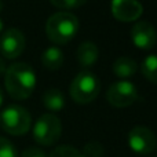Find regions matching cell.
Masks as SVG:
<instances>
[{"label": "cell", "instance_id": "6da1fadb", "mask_svg": "<svg viewBox=\"0 0 157 157\" xmlns=\"http://www.w3.org/2000/svg\"><path fill=\"white\" fill-rule=\"evenodd\" d=\"M4 84L7 92L14 99H26L36 87V73L26 62L11 63L6 69Z\"/></svg>", "mask_w": 157, "mask_h": 157}, {"label": "cell", "instance_id": "7a4b0ae2", "mask_svg": "<svg viewBox=\"0 0 157 157\" xmlns=\"http://www.w3.org/2000/svg\"><path fill=\"white\" fill-rule=\"evenodd\" d=\"M80 22L71 11H58L48 17L46 22V35L52 43L66 44L77 35Z\"/></svg>", "mask_w": 157, "mask_h": 157}, {"label": "cell", "instance_id": "3957f363", "mask_svg": "<svg viewBox=\"0 0 157 157\" xmlns=\"http://www.w3.org/2000/svg\"><path fill=\"white\" fill-rule=\"evenodd\" d=\"M101 92V81L94 73L83 71L76 75L69 88L72 99L80 105L92 102Z\"/></svg>", "mask_w": 157, "mask_h": 157}, {"label": "cell", "instance_id": "277c9868", "mask_svg": "<svg viewBox=\"0 0 157 157\" xmlns=\"http://www.w3.org/2000/svg\"><path fill=\"white\" fill-rule=\"evenodd\" d=\"M0 125L11 135H24L30 130V113L19 105H8L0 112Z\"/></svg>", "mask_w": 157, "mask_h": 157}, {"label": "cell", "instance_id": "5b68a950", "mask_svg": "<svg viewBox=\"0 0 157 157\" xmlns=\"http://www.w3.org/2000/svg\"><path fill=\"white\" fill-rule=\"evenodd\" d=\"M62 134V123L55 114L44 113L33 125V138L41 146H51Z\"/></svg>", "mask_w": 157, "mask_h": 157}, {"label": "cell", "instance_id": "8992f818", "mask_svg": "<svg viewBox=\"0 0 157 157\" xmlns=\"http://www.w3.org/2000/svg\"><path fill=\"white\" fill-rule=\"evenodd\" d=\"M139 98L138 90L135 88L131 81L120 80L110 84V87L106 91V99L113 108H128L132 103H135Z\"/></svg>", "mask_w": 157, "mask_h": 157}, {"label": "cell", "instance_id": "52a82bcc", "mask_svg": "<svg viewBox=\"0 0 157 157\" xmlns=\"http://www.w3.org/2000/svg\"><path fill=\"white\" fill-rule=\"evenodd\" d=\"M128 146L138 155H149L156 149L157 139L150 128L145 125H136L131 128L127 136Z\"/></svg>", "mask_w": 157, "mask_h": 157}, {"label": "cell", "instance_id": "ba28073f", "mask_svg": "<svg viewBox=\"0 0 157 157\" xmlns=\"http://www.w3.org/2000/svg\"><path fill=\"white\" fill-rule=\"evenodd\" d=\"M25 50V36L17 28L3 30L0 36V54L4 58L14 59L19 57Z\"/></svg>", "mask_w": 157, "mask_h": 157}, {"label": "cell", "instance_id": "9c48e42d", "mask_svg": "<svg viewBox=\"0 0 157 157\" xmlns=\"http://www.w3.org/2000/svg\"><path fill=\"white\" fill-rule=\"evenodd\" d=\"M131 40L141 50H152L157 43V32L150 22L138 21L131 28Z\"/></svg>", "mask_w": 157, "mask_h": 157}, {"label": "cell", "instance_id": "30bf717a", "mask_svg": "<svg viewBox=\"0 0 157 157\" xmlns=\"http://www.w3.org/2000/svg\"><path fill=\"white\" fill-rule=\"evenodd\" d=\"M112 14L121 22H132L141 18L144 6L138 0H112Z\"/></svg>", "mask_w": 157, "mask_h": 157}, {"label": "cell", "instance_id": "8fae6325", "mask_svg": "<svg viewBox=\"0 0 157 157\" xmlns=\"http://www.w3.org/2000/svg\"><path fill=\"white\" fill-rule=\"evenodd\" d=\"M98 57H99V50H98L97 44L92 41H83L77 47V61L83 68L94 66L98 61Z\"/></svg>", "mask_w": 157, "mask_h": 157}, {"label": "cell", "instance_id": "7c38bea8", "mask_svg": "<svg viewBox=\"0 0 157 157\" xmlns=\"http://www.w3.org/2000/svg\"><path fill=\"white\" fill-rule=\"evenodd\" d=\"M113 73L117 77L127 80L128 77H132L138 71V63L130 57H120L113 62Z\"/></svg>", "mask_w": 157, "mask_h": 157}, {"label": "cell", "instance_id": "4fadbf2b", "mask_svg": "<svg viewBox=\"0 0 157 157\" xmlns=\"http://www.w3.org/2000/svg\"><path fill=\"white\" fill-rule=\"evenodd\" d=\"M41 63L50 71H58L63 65V52L55 46L48 47L41 54Z\"/></svg>", "mask_w": 157, "mask_h": 157}, {"label": "cell", "instance_id": "5bb4252c", "mask_svg": "<svg viewBox=\"0 0 157 157\" xmlns=\"http://www.w3.org/2000/svg\"><path fill=\"white\" fill-rule=\"evenodd\" d=\"M43 105L50 112H59L66 105L65 95L57 88H50L43 94Z\"/></svg>", "mask_w": 157, "mask_h": 157}, {"label": "cell", "instance_id": "9a60e30c", "mask_svg": "<svg viewBox=\"0 0 157 157\" xmlns=\"http://www.w3.org/2000/svg\"><path fill=\"white\" fill-rule=\"evenodd\" d=\"M141 73L150 83L157 84V55L152 54L145 57L141 63Z\"/></svg>", "mask_w": 157, "mask_h": 157}, {"label": "cell", "instance_id": "2e32d148", "mask_svg": "<svg viewBox=\"0 0 157 157\" xmlns=\"http://www.w3.org/2000/svg\"><path fill=\"white\" fill-rule=\"evenodd\" d=\"M48 157H84L81 155L80 150L76 147L71 146V145H61V146L55 147Z\"/></svg>", "mask_w": 157, "mask_h": 157}, {"label": "cell", "instance_id": "e0dca14e", "mask_svg": "<svg viewBox=\"0 0 157 157\" xmlns=\"http://www.w3.org/2000/svg\"><path fill=\"white\" fill-rule=\"evenodd\" d=\"M81 155L84 157H103L105 149H103L102 144H99L97 141H91L88 144H86Z\"/></svg>", "mask_w": 157, "mask_h": 157}, {"label": "cell", "instance_id": "ac0fdd59", "mask_svg": "<svg viewBox=\"0 0 157 157\" xmlns=\"http://www.w3.org/2000/svg\"><path fill=\"white\" fill-rule=\"evenodd\" d=\"M50 2L57 8H61V11H68L81 7L83 4L87 3V0H50Z\"/></svg>", "mask_w": 157, "mask_h": 157}, {"label": "cell", "instance_id": "d6986e66", "mask_svg": "<svg viewBox=\"0 0 157 157\" xmlns=\"http://www.w3.org/2000/svg\"><path fill=\"white\" fill-rule=\"evenodd\" d=\"M0 157H18V152L14 144L3 136H0Z\"/></svg>", "mask_w": 157, "mask_h": 157}, {"label": "cell", "instance_id": "ffe728a7", "mask_svg": "<svg viewBox=\"0 0 157 157\" xmlns=\"http://www.w3.org/2000/svg\"><path fill=\"white\" fill-rule=\"evenodd\" d=\"M21 157H47V155L44 153V150H41L40 147H26L22 152Z\"/></svg>", "mask_w": 157, "mask_h": 157}, {"label": "cell", "instance_id": "44dd1931", "mask_svg": "<svg viewBox=\"0 0 157 157\" xmlns=\"http://www.w3.org/2000/svg\"><path fill=\"white\" fill-rule=\"evenodd\" d=\"M6 69H7V66H6L4 58L0 57V75H4L6 73Z\"/></svg>", "mask_w": 157, "mask_h": 157}, {"label": "cell", "instance_id": "7402d4cb", "mask_svg": "<svg viewBox=\"0 0 157 157\" xmlns=\"http://www.w3.org/2000/svg\"><path fill=\"white\" fill-rule=\"evenodd\" d=\"M3 101H4V94H3V90H2V87H0V108H2V105H3Z\"/></svg>", "mask_w": 157, "mask_h": 157}, {"label": "cell", "instance_id": "603a6c76", "mask_svg": "<svg viewBox=\"0 0 157 157\" xmlns=\"http://www.w3.org/2000/svg\"><path fill=\"white\" fill-rule=\"evenodd\" d=\"M3 28H4V24H3V21L0 19V33L3 32Z\"/></svg>", "mask_w": 157, "mask_h": 157}, {"label": "cell", "instance_id": "cb8c5ba5", "mask_svg": "<svg viewBox=\"0 0 157 157\" xmlns=\"http://www.w3.org/2000/svg\"><path fill=\"white\" fill-rule=\"evenodd\" d=\"M3 10V3H2V0H0V11Z\"/></svg>", "mask_w": 157, "mask_h": 157}]
</instances>
